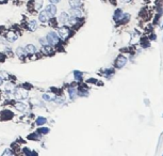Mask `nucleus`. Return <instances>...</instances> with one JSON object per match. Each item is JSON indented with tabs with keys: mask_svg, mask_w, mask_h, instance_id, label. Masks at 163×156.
Returning a JSON list of instances; mask_svg holds the SVG:
<instances>
[{
	"mask_svg": "<svg viewBox=\"0 0 163 156\" xmlns=\"http://www.w3.org/2000/svg\"><path fill=\"white\" fill-rule=\"evenodd\" d=\"M46 39H47V41H48L49 45H51V46L57 45V44L59 43V36L53 31L49 32L48 34H47V36H46Z\"/></svg>",
	"mask_w": 163,
	"mask_h": 156,
	"instance_id": "nucleus-1",
	"label": "nucleus"
},
{
	"mask_svg": "<svg viewBox=\"0 0 163 156\" xmlns=\"http://www.w3.org/2000/svg\"><path fill=\"white\" fill-rule=\"evenodd\" d=\"M14 95L16 99H26L28 97V92H27V90H25L23 88H16L14 91Z\"/></svg>",
	"mask_w": 163,
	"mask_h": 156,
	"instance_id": "nucleus-2",
	"label": "nucleus"
},
{
	"mask_svg": "<svg viewBox=\"0 0 163 156\" xmlns=\"http://www.w3.org/2000/svg\"><path fill=\"white\" fill-rule=\"evenodd\" d=\"M58 33H59V38H61L62 40H66L70 36V30L67 27H61V28H59Z\"/></svg>",
	"mask_w": 163,
	"mask_h": 156,
	"instance_id": "nucleus-3",
	"label": "nucleus"
},
{
	"mask_svg": "<svg viewBox=\"0 0 163 156\" xmlns=\"http://www.w3.org/2000/svg\"><path fill=\"white\" fill-rule=\"evenodd\" d=\"M126 63H127V59L124 56H119V57L116 59V62H115V65L117 68H121L123 66H125Z\"/></svg>",
	"mask_w": 163,
	"mask_h": 156,
	"instance_id": "nucleus-4",
	"label": "nucleus"
},
{
	"mask_svg": "<svg viewBox=\"0 0 163 156\" xmlns=\"http://www.w3.org/2000/svg\"><path fill=\"white\" fill-rule=\"evenodd\" d=\"M45 11L48 13V15L50 16V17H53L55 15H56V13H57V8H56V5L53 3H51V4H49V5H47L46 7V9H45Z\"/></svg>",
	"mask_w": 163,
	"mask_h": 156,
	"instance_id": "nucleus-5",
	"label": "nucleus"
},
{
	"mask_svg": "<svg viewBox=\"0 0 163 156\" xmlns=\"http://www.w3.org/2000/svg\"><path fill=\"white\" fill-rule=\"evenodd\" d=\"M70 15H72V17L80 18L81 16H82V11L80 10L79 8H72V10H70Z\"/></svg>",
	"mask_w": 163,
	"mask_h": 156,
	"instance_id": "nucleus-6",
	"label": "nucleus"
},
{
	"mask_svg": "<svg viewBox=\"0 0 163 156\" xmlns=\"http://www.w3.org/2000/svg\"><path fill=\"white\" fill-rule=\"evenodd\" d=\"M17 39H18V36H17V34H16L15 32L9 31L7 33V40L9 41V42H15V41H16Z\"/></svg>",
	"mask_w": 163,
	"mask_h": 156,
	"instance_id": "nucleus-7",
	"label": "nucleus"
},
{
	"mask_svg": "<svg viewBox=\"0 0 163 156\" xmlns=\"http://www.w3.org/2000/svg\"><path fill=\"white\" fill-rule=\"evenodd\" d=\"M50 18V16L48 15V13L46 12V11H42L41 13H40V15H38V19L41 21H43V23H45V21H47Z\"/></svg>",
	"mask_w": 163,
	"mask_h": 156,
	"instance_id": "nucleus-8",
	"label": "nucleus"
},
{
	"mask_svg": "<svg viewBox=\"0 0 163 156\" xmlns=\"http://www.w3.org/2000/svg\"><path fill=\"white\" fill-rule=\"evenodd\" d=\"M68 14L66 13V12H62L59 16V21L61 24H66V23H68Z\"/></svg>",
	"mask_w": 163,
	"mask_h": 156,
	"instance_id": "nucleus-9",
	"label": "nucleus"
},
{
	"mask_svg": "<svg viewBox=\"0 0 163 156\" xmlns=\"http://www.w3.org/2000/svg\"><path fill=\"white\" fill-rule=\"evenodd\" d=\"M25 51H26V53L33 55V53H35V51H36V48H35L34 45H32V44H28L27 46L25 47Z\"/></svg>",
	"mask_w": 163,
	"mask_h": 156,
	"instance_id": "nucleus-10",
	"label": "nucleus"
},
{
	"mask_svg": "<svg viewBox=\"0 0 163 156\" xmlns=\"http://www.w3.org/2000/svg\"><path fill=\"white\" fill-rule=\"evenodd\" d=\"M36 28H38V23H36V21L32 19V21H29L28 23V29L30 30V31H35Z\"/></svg>",
	"mask_w": 163,
	"mask_h": 156,
	"instance_id": "nucleus-11",
	"label": "nucleus"
},
{
	"mask_svg": "<svg viewBox=\"0 0 163 156\" xmlns=\"http://www.w3.org/2000/svg\"><path fill=\"white\" fill-rule=\"evenodd\" d=\"M43 99L47 101V102H53L55 99H56V96L53 95V94H50V93H46L43 95Z\"/></svg>",
	"mask_w": 163,
	"mask_h": 156,
	"instance_id": "nucleus-12",
	"label": "nucleus"
},
{
	"mask_svg": "<svg viewBox=\"0 0 163 156\" xmlns=\"http://www.w3.org/2000/svg\"><path fill=\"white\" fill-rule=\"evenodd\" d=\"M70 4L72 8H80L81 7V0H70Z\"/></svg>",
	"mask_w": 163,
	"mask_h": 156,
	"instance_id": "nucleus-13",
	"label": "nucleus"
},
{
	"mask_svg": "<svg viewBox=\"0 0 163 156\" xmlns=\"http://www.w3.org/2000/svg\"><path fill=\"white\" fill-rule=\"evenodd\" d=\"M123 16H124V13H123V11L121 10H116L114 13V19L115 21H119V19H121L123 18Z\"/></svg>",
	"mask_w": 163,
	"mask_h": 156,
	"instance_id": "nucleus-14",
	"label": "nucleus"
},
{
	"mask_svg": "<svg viewBox=\"0 0 163 156\" xmlns=\"http://www.w3.org/2000/svg\"><path fill=\"white\" fill-rule=\"evenodd\" d=\"M15 107H16V109L19 110V111H25L26 108H27V105L24 103H21V102H18V103L15 104Z\"/></svg>",
	"mask_w": 163,
	"mask_h": 156,
	"instance_id": "nucleus-15",
	"label": "nucleus"
},
{
	"mask_svg": "<svg viewBox=\"0 0 163 156\" xmlns=\"http://www.w3.org/2000/svg\"><path fill=\"white\" fill-rule=\"evenodd\" d=\"M68 92H70V96L72 99H75L77 96V90L76 88H70L68 89Z\"/></svg>",
	"mask_w": 163,
	"mask_h": 156,
	"instance_id": "nucleus-16",
	"label": "nucleus"
},
{
	"mask_svg": "<svg viewBox=\"0 0 163 156\" xmlns=\"http://www.w3.org/2000/svg\"><path fill=\"white\" fill-rule=\"evenodd\" d=\"M16 53H17L18 57H24L25 53H26V51H25V48H23V47H18L17 49H16Z\"/></svg>",
	"mask_w": 163,
	"mask_h": 156,
	"instance_id": "nucleus-17",
	"label": "nucleus"
},
{
	"mask_svg": "<svg viewBox=\"0 0 163 156\" xmlns=\"http://www.w3.org/2000/svg\"><path fill=\"white\" fill-rule=\"evenodd\" d=\"M43 7V0H35L34 1V8L35 10H40Z\"/></svg>",
	"mask_w": 163,
	"mask_h": 156,
	"instance_id": "nucleus-18",
	"label": "nucleus"
},
{
	"mask_svg": "<svg viewBox=\"0 0 163 156\" xmlns=\"http://www.w3.org/2000/svg\"><path fill=\"white\" fill-rule=\"evenodd\" d=\"M46 122H47V120H46L45 118H43V117H38V119H36V124H38V125L45 124Z\"/></svg>",
	"mask_w": 163,
	"mask_h": 156,
	"instance_id": "nucleus-19",
	"label": "nucleus"
},
{
	"mask_svg": "<svg viewBox=\"0 0 163 156\" xmlns=\"http://www.w3.org/2000/svg\"><path fill=\"white\" fill-rule=\"evenodd\" d=\"M74 75H75V79L76 80H81L82 79V74L79 71H75L74 72Z\"/></svg>",
	"mask_w": 163,
	"mask_h": 156,
	"instance_id": "nucleus-20",
	"label": "nucleus"
},
{
	"mask_svg": "<svg viewBox=\"0 0 163 156\" xmlns=\"http://www.w3.org/2000/svg\"><path fill=\"white\" fill-rule=\"evenodd\" d=\"M40 43L42 44L43 46H48V45H49L48 41H47V39H46V36H44V38H41V39H40Z\"/></svg>",
	"mask_w": 163,
	"mask_h": 156,
	"instance_id": "nucleus-21",
	"label": "nucleus"
},
{
	"mask_svg": "<svg viewBox=\"0 0 163 156\" xmlns=\"http://www.w3.org/2000/svg\"><path fill=\"white\" fill-rule=\"evenodd\" d=\"M38 133H41V134H48V133H49V128H45V127L40 128V129H38Z\"/></svg>",
	"mask_w": 163,
	"mask_h": 156,
	"instance_id": "nucleus-22",
	"label": "nucleus"
},
{
	"mask_svg": "<svg viewBox=\"0 0 163 156\" xmlns=\"http://www.w3.org/2000/svg\"><path fill=\"white\" fill-rule=\"evenodd\" d=\"M64 101H65V97H64V96H61L60 99H57V97H56V99H55V102H57V103H59V104L63 103Z\"/></svg>",
	"mask_w": 163,
	"mask_h": 156,
	"instance_id": "nucleus-23",
	"label": "nucleus"
},
{
	"mask_svg": "<svg viewBox=\"0 0 163 156\" xmlns=\"http://www.w3.org/2000/svg\"><path fill=\"white\" fill-rule=\"evenodd\" d=\"M13 90V85L12 83H8L5 86V91H12Z\"/></svg>",
	"mask_w": 163,
	"mask_h": 156,
	"instance_id": "nucleus-24",
	"label": "nucleus"
},
{
	"mask_svg": "<svg viewBox=\"0 0 163 156\" xmlns=\"http://www.w3.org/2000/svg\"><path fill=\"white\" fill-rule=\"evenodd\" d=\"M50 51H51V49H50L49 47H47V46H46V47H45V46L43 47V53H49Z\"/></svg>",
	"mask_w": 163,
	"mask_h": 156,
	"instance_id": "nucleus-25",
	"label": "nucleus"
},
{
	"mask_svg": "<svg viewBox=\"0 0 163 156\" xmlns=\"http://www.w3.org/2000/svg\"><path fill=\"white\" fill-rule=\"evenodd\" d=\"M30 102H31L32 104H35V105H38H38H41V103L38 102V99H30Z\"/></svg>",
	"mask_w": 163,
	"mask_h": 156,
	"instance_id": "nucleus-26",
	"label": "nucleus"
},
{
	"mask_svg": "<svg viewBox=\"0 0 163 156\" xmlns=\"http://www.w3.org/2000/svg\"><path fill=\"white\" fill-rule=\"evenodd\" d=\"M12 154H13V152L11 150H5L3 152V155H12Z\"/></svg>",
	"mask_w": 163,
	"mask_h": 156,
	"instance_id": "nucleus-27",
	"label": "nucleus"
},
{
	"mask_svg": "<svg viewBox=\"0 0 163 156\" xmlns=\"http://www.w3.org/2000/svg\"><path fill=\"white\" fill-rule=\"evenodd\" d=\"M51 3H53V4H56V3H59L60 2V0H49Z\"/></svg>",
	"mask_w": 163,
	"mask_h": 156,
	"instance_id": "nucleus-28",
	"label": "nucleus"
},
{
	"mask_svg": "<svg viewBox=\"0 0 163 156\" xmlns=\"http://www.w3.org/2000/svg\"><path fill=\"white\" fill-rule=\"evenodd\" d=\"M3 80H4V79H3V78H2V76L0 75V86H1V85H2V83H3Z\"/></svg>",
	"mask_w": 163,
	"mask_h": 156,
	"instance_id": "nucleus-29",
	"label": "nucleus"
},
{
	"mask_svg": "<svg viewBox=\"0 0 163 156\" xmlns=\"http://www.w3.org/2000/svg\"><path fill=\"white\" fill-rule=\"evenodd\" d=\"M25 153H26V154H32L31 151H28L27 149H25Z\"/></svg>",
	"mask_w": 163,
	"mask_h": 156,
	"instance_id": "nucleus-30",
	"label": "nucleus"
},
{
	"mask_svg": "<svg viewBox=\"0 0 163 156\" xmlns=\"http://www.w3.org/2000/svg\"><path fill=\"white\" fill-rule=\"evenodd\" d=\"M124 3H128V2H130V0H121Z\"/></svg>",
	"mask_w": 163,
	"mask_h": 156,
	"instance_id": "nucleus-31",
	"label": "nucleus"
},
{
	"mask_svg": "<svg viewBox=\"0 0 163 156\" xmlns=\"http://www.w3.org/2000/svg\"><path fill=\"white\" fill-rule=\"evenodd\" d=\"M0 1H3V0H0Z\"/></svg>",
	"mask_w": 163,
	"mask_h": 156,
	"instance_id": "nucleus-32",
	"label": "nucleus"
}]
</instances>
